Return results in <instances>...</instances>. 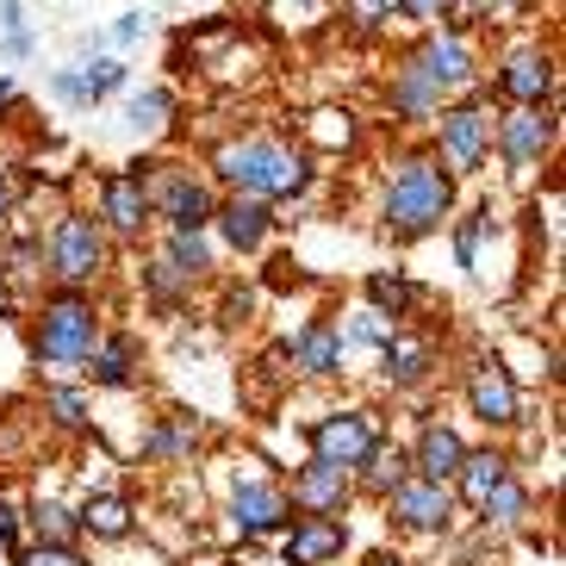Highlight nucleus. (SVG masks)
<instances>
[{
  "label": "nucleus",
  "mask_w": 566,
  "mask_h": 566,
  "mask_svg": "<svg viewBox=\"0 0 566 566\" xmlns=\"http://www.w3.org/2000/svg\"><path fill=\"white\" fill-rule=\"evenodd\" d=\"M218 181L237 187L243 200H293V193H305L312 168L300 150H286L274 137H237L218 150Z\"/></svg>",
  "instance_id": "obj_1"
},
{
  "label": "nucleus",
  "mask_w": 566,
  "mask_h": 566,
  "mask_svg": "<svg viewBox=\"0 0 566 566\" xmlns=\"http://www.w3.org/2000/svg\"><path fill=\"white\" fill-rule=\"evenodd\" d=\"M449 206H454V175L436 156H411L386 187V231L399 243H417L449 218Z\"/></svg>",
  "instance_id": "obj_2"
},
{
  "label": "nucleus",
  "mask_w": 566,
  "mask_h": 566,
  "mask_svg": "<svg viewBox=\"0 0 566 566\" xmlns=\"http://www.w3.org/2000/svg\"><path fill=\"white\" fill-rule=\"evenodd\" d=\"M101 343V312L82 300V293H56V300H44V312H38V355L44 361H87V349Z\"/></svg>",
  "instance_id": "obj_3"
},
{
  "label": "nucleus",
  "mask_w": 566,
  "mask_h": 566,
  "mask_svg": "<svg viewBox=\"0 0 566 566\" xmlns=\"http://www.w3.org/2000/svg\"><path fill=\"white\" fill-rule=\"evenodd\" d=\"M386 516H392L399 530L442 535L454 523V492L442 480H417V473H405V480L386 492Z\"/></svg>",
  "instance_id": "obj_4"
},
{
  "label": "nucleus",
  "mask_w": 566,
  "mask_h": 566,
  "mask_svg": "<svg viewBox=\"0 0 566 566\" xmlns=\"http://www.w3.org/2000/svg\"><path fill=\"white\" fill-rule=\"evenodd\" d=\"M312 454L317 461H331V467H355L374 442H380V423H374V411H331V417H317L312 423Z\"/></svg>",
  "instance_id": "obj_5"
},
{
  "label": "nucleus",
  "mask_w": 566,
  "mask_h": 566,
  "mask_svg": "<svg viewBox=\"0 0 566 566\" xmlns=\"http://www.w3.org/2000/svg\"><path fill=\"white\" fill-rule=\"evenodd\" d=\"M51 268H56V281H69V286L94 281V274L106 268L101 224H94V218H63V224H56V237H51Z\"/></svg>",
  "instance_id": "obj_6"
},
{
  "label": "nucleus",
  "mask_w": 566,
  "mask_h": 566,
  "mask_svg": "<svg viewBox=\"0 0 566 566\" xmlns=\"http://www.w3.org/2000/svg\"><path fill=\"white\" fill-rule=\"evenodd\" d=\"M405 63H411L436 94H461V87H473V51H467V38H454V32L423 38Z\"/></svg>",
  "instance_id": "obj_7"
},
{
  "label": "nucleus",
  "mask_w": 566,
  "mask_h": 566,
  "mask_svg": "<svg viewBox=\"0 0 566 566\" xmlns=\"http://www.w3.org/2000/svg\"><path fill=\"white\" fill-rule=\"evenodd\" d=\"M499 144H504V163H511L516 175H530V168L554 150V113L548 106H516V113H504Z\"/></svg>",
  "instance_id": "obj_8"
},
{
  "label": "nucleus",
  "mask_w": 566,
  "mask_h": 566,
  "mask_svg": "<svg viewBox=\"0 0 566 566\" xmlns=\"http://www.w3.org/2000/svg\"><path fill=\"white\" fill-rule=\"evenodd\" d=\"M343 548H349V523L343 516H293L286 542H281V560L286 566H331Z\"/></svg>",
  "instance_id": "obj_9"
},
{
  "label": "nucleus",
  "mask_w": 566,
  "mask_h": 566,
  "mask_svg": "<svg viewBox=\"0 0 566 566\" xmlns=\"http://www.w3.org/2000/svg\"><path fill=\"white\" fill-rule=\"evenodd\" d=\"M231 523L243 535H281L293 523V499H286V485L274 480H243L231 492Z\"/></svg>",
  "instance_id": "obj_10"
},
{
  "label": "nucleus",
  "mask_w": 566,
  "mask_h": 566,
  "mask_svg": "<svg viewBox=\"0 0 566 566\" xmlns=\"http://www.w3.org/2000/svg\"><path fill=\"white\" fill-rule=\"evenodd\" d=\"M485 144H492V118L473 101L449 106V113H442V156H436V163H449L454 175H473V168L485 163Z\"/></svg>",
  "instance_id": "obj_11"
},
{
  "label": "nucleus",
  "mask_w": 566,
  "mask_h": 566,
  "mask_svg": "<svg viewBox=\"0 0 566 566\" xmlns=\"http://www.w3.org/2000/svg\"><path fill=\"white\" fill-rule=\"evenodd\" d=\"M349 492H355V480H349V467H331V461H305L300 473H293V511H305V516H336L343 504H349Z\"/></svg>",
  "instance_id": "obj_12"
},
{
  "label": "nucleus",
  "mask_w": 566,
  "mask_h": 566,
  "mask_svg": "<svg viewBox=\"0 0 566 566\" xmlns=\"http://www.w3.org/2000/svg\"><path fill=\"white\" fill-rule=\"evenodd\" d=\"M156 200H150V181H144V168L137 175H106L101 181V218L113 237H137L150 224Z\"/></svg>",
  "instance_id": "obj_13"
},
{
  "label": "nucleus",
  "mask_w": 566,
  "mask_h": 566,
  "mask_svg": "<svg viewBox=\"0 0 566 566\" xmlns=\"http://www.w3.org/2000/svg\"><path fill=\"white\" fill-rule=\"evenodd\" d=\"M467 405H473V417H480L485 430L523 423V417H516V380H511V367H499V361H480L467 374Z\"/></svg>",
  "instance_id": "obj_14"
},
{
  "label": "nucleus",
  "mask_w": 566,
  "mask_h": 566,
  "mask_svg": "<svg viewBox=\"0 0 566 566\" xmlns=\"http://www.w3.org/2000/svg\"><path fill=\"white\" fill-rule=\"evenodd\" d=\"M286 355H293V367L300 374H312V380H331V374H343V355H349V343H343V331H336L331 317H312L293 343H286Z\"/></svg>",
  "instance_id": "obj_15"
},
{
  "label": "nucleus",
  "mask_w": 566,
  "mask_h": 566,
  "mask_svg": "<svg viewBox=\"0 0 566 566\" xmlns=\"http://www.w3.org/2000/svg\"><path fill=\"white\" fill-rule=\"evenodd\" d=\"M499 87L511 94L516 106H548V101H554V56H548V51H516V56H504Z\"/></svg>",
  "instance_id": "obj_16"
},
{
  "label": "nucleus",
  "mask_w": 566,
  "mask_h": 566,
  "mask_svg": "<svg viewBox=\"0 0 566 566\" xmlns=\"http://www.w3.org/2000/svg\"><path fill=\"white\" fill-rule=\"evenodd\" d=\"M461 454H467V442L449 430V423H423V430H417V449H411V473L417 480H442L449 485L454 467H461Z\"/></svg>",
  "instance_id": "obj_17"
},
{
  "label": "nucleus",
  "mask_w": 566,
  "mask_h": 566,
  "mask_svg": "<svg viewBox=\"0 0 566 566\" xmlns=\"http://www.w3.org/2000/svg\"><path fill=\"white\" fill-rule=\"evenodd\" d=\"M212 193H206L193 175H168L163 181V218H168V231H206L212 224Z\"/></svg>",
  "instance_id": "obj_18"
},
{
  "label": "nucleus",
  "mask_w": 566,
  "mask_h": 566,
  "mask_svg": "<svg viewBox=\"0 0 566 566\" xmlns=\"http://www.w3.org/2000/svg\"><path fill=\"white\" fill-rule=\"evenodd\" d=\"M405 473H411V454H405L399 442H386V436H380V442H374V449L361 454V461L349 467V480L361 485L367 499H380V504H386V492H392V485H399Z\"/></svg>",
  "instance_id": "obj_19"
},
{
  "label": "nucleus",
  "mask_w": 566,
  "mask_h": 566,
  "mask_svg": "<svg viewBox=\"0 0 566 566\" xmlns=\"http://www.w3.org/2000/svg\"><path fill=\"white\" fill-rule=\"evenodd\" d=\"M212 218H218V231H224V243H231V250H262V237H268V224H274V218H268V200H243V193H237V200H224V206H212Z\"/></svg>",
  "instance_id": "obj_20"
},
{
  "label": "nucleus",
  "mask_w": 566,
  "mask_h": 566,
  "mask_svg": "<svg viewBox=\"0 0 566 566\" xmlns=\"http://www.w3.org/2000/svg\"><path fill=\"white\" fill-rule=\"evenodd\" d=\"M75 530L94 535V542H125V535L137 530V511L125 492H101V499H87L82 511H75Z\"/></svg>",
  "instance_id": "obj_21"
},
{
  "label": "nucleus",
  "mask_w": 566,
  "mask_h": 566,
  "mask_svg": "<svg viewBox=\"0 0 566 566\" xmlns=\"http://www.w3.org/2000/svg\"><path fill=\"white\" fill-rule=\"evenodd\" d=\"M504 473H511V454H499V449H467L461 467H454V485H449V492H461V504H473V511H480L485 492H492Z\"/></svg>",
  "instance_id": "obj_22"
},
{
  "label": "nucleus",
  "mask_w": 566,
  "mask_h": 566,
  "mask_svg": "<svg viewBox=\"0 0 566 566\" xmlns=\"http://www.w3.org/2000/svg\"><path fill=\"white\" fill-rule=\"evenodd\" d=\"M430 367H436V355H430V343L423 336H405V331H392L380 343V374L392 386H417V380H430Z\"/></svg>",
  "instance_id": "obj_23"
},
{
  "label": "nucleus",
  "mask_w": 566,
  "mask_h": 566,
  "mask_svg": "<svg viewBox=\"0 0 566 566\" xmlns=\"http://www.w3.org/2000/svg\"><path fill=\"white\" fill-rule=\"evenodd\" d=\"M118 82H125V63L101 56V63H75V69H63V75H56V94H63V101H75V106H87V101H101V94H113Z\"/></svg>",
  "instance_id": "obj_24"
},
{
  "label": "nucleus",
  "mask_w": 566,
  "mask_h": 566,
  "mask_svg": "<svg viewBox=\"0 0 566 566\" xmlns=\"http://www.w3.org/2000/svg\"><path fill=\"white\" fill-rule=\"evenodd\" d=\"M87 374H94V386H132L137 380V343L132 336L94 343V349H87Z\"/></svg>",
  "instance_id": "obj_25"
},
{
  "label": "nucleus",
  "mask_w": 566,
  "mask_h": 566,
  "mask_svg": "<svg viewBox=\"0 0 566 566\" xmlns=\"http://www.w3.org/2000/svg\"><path fill=\"white\" fill-rule=\"evenodd\" d=\"M392 113H399V118H436V113H442V94H436V87L405 63L399 75H392Z\"/></svg>",
  "instance_id": "obj_26"
},
{
  "label": "nucleus",
  "mask_w": 566,
  "mask_h": 566,
  "mask_svg": "<svg viewBox=\"0 0 566 566\" xmlns=\"http://www.w3.org/2000/svg\"><path fill=\"white\" fill-rule=\"evenodd\" d=\"M480 516H485V523H499V530H511V523H523V516H530V492L516 485V473H504V480L485 492Z\"/></svg>",
  "instance_id": "obj_27"
},
{
  "label": "nucleus",
  "mask_w": 566,
  "mask_h": 566,
  "mask_svg": "<svg viewBox=\"0 0 566 566\" xmlns=\"http://www.w3.org/2000/svg\"><path fill=\"white\" fill-rule=\"evenodd\" d=\"M168 268L181 274V281H200L206 268H212V243L200 231H175L168 237Z\"/></svg>",
  "instance_id": "obj_28"
},
{
  "label": "nucleus",
  "mask_w": 566,
  "mask_h": 566,
  "mask_svg": "<svg viewBox=\"0 0 566 566\" xmlns=\"http://www.w3.org/2000/svg\"><path fill=\"white\" fill-rule=\"evenodd\" d=\"M25 523L38 530V542H63V548H75V535H82V530H75V511H63L56 499H38Z\"/></svg>",
  "instance_id": "obj_29"
},
{
  "label": "nucleus",
  "mask_w": 566,
  "mask_h": 566,
  "mask_svg": "<svg viewBox=\"0 0 566 566\" xmlns=\"http://www.w3.org/2000/svg\"><path fill=\"white\" fill-rule=\"evenodd\" d=\"M367 300H374L380 317H405L417 305V286L399 281V274H374V281H367Z\"/></svg>",
  "instance_id": "obj_30"
},
{
  "label": "nucleus",
  "mask_w": 566,
  "mask_h": 566,
  "mask_svg": "<svg viewBox=\"0 0 566 566\" xmlns=\"http://www.w3.org/2000/svg\"><path fill=\"white\" fill-rule=\"evenodd\" d=\"M44 411H51L56 430H87V392H75V386H51Z\"/></svg>",
  "instance_id": "obj_31"
},
{
  "label": "nucleus",
  "mask_w": 566,
  "mask_h": 566,
  "mask_svg": "<svg viewBox=\"0 0 566 566\" xmlns=\"http://www.w3.org/2000/svg\"><path fill=\"white\" fill-rule=\"evenodd\" d=\"M485 224H492V212H467L461 218V231H454V255H461V268H480V237H485Z\"/></svg>",
  "instance_id": "obj_32"
},
{
  "label": "nucleus",
  "mask_w": 566,
  "mask_h": 566,
  "mask_svg": "<svg viewBox=\"0 0 566 566\" xmlns=\"http://www.w3.org/2000/svg\"><path fill=\"white\" fill-rule=\"evenodd\" d=\"M13 566H87L82 548H63V542H38V548H19Z\"/></svg>",
  "instance_id": "obj_33"
},
{
  "label": "nucleus",
  "mask_w": 566,
  "mask_h": 566,
  "mask_svg": "<svg viewBox=\"0 0 566 566\" xmlns=\"http://www.w3.org/2000/svg\"><path fill=\"white\" fill-rule=\"evenodd\" d=\"M193 436L200 430H187V423H163V430L144 442V454H156V461H163V454H181V449H193Z\"/></svg>",
  "instance_id": "obj_34"
},
{
  "label": "nucleus",
  "mask_w": 566,
  "mask_h": 566,
  "mask_svg": "<svg viewBox=\"0 0 566 566\" xmlns=\"http://www.w3.org/2000/svg\"><path fill=\"white\" fill-rule=\"evenodd\" d=\"M349 19L361 32H380L386 19H399V0H349Z\"/></svg>",
  "instance_id": "obj_35"
},
{
  "label": "nucleus",
  "mask_w": 566,
  "mask_h": 566,
  "mask_svg": "<svg viewBox=\"0 0 566 566\" xmlns=\"http://www.w3.org/2000/svg\"><path fill=\"white\" fill-rule=\"evenodd\" d=\"M19 530H25V516H19V504L0 492V548H7V560L19 554Z\"/></svg>",
  "instance_id": "obj_36"
},
{
  "label": "nucleus",
  "mask_w": 566,
  "mask_h": 566,
  "mask_svg": "<svg viewBox=\"0 0 566 566\" xmlns=\"http://www.w3.org/2000/svg\"><path fill=\"white\" fill-rule=\"evenodd\" d=\"M324 144H349V113H317V125H312Z\"/></svg>",
  "instance_id": "obj_37"
},
{
  "label": "nucleus",
  "mask_w": 566,
  "mask_h": 566,
  "mask_svg": "<svg viewBox=\"0 0 566 566\" xmlns=\"http://www.w3.org/2000/svg\"><path fill=\"white\" fill-rule=\"evenodd\" d=\"M163 113H168V94H137V106H132L137 125H163Z\"/></svg>",
  "instance_id": "obj_38"
},
{
  "label": "nucleus",
  "mask_w": 566,
  "mask_h": 566,
  "mask_svg": "<svg viewBox=\"0 0 566 566\" xmlns=\"http://www.w3.org/2000/svg\"><path fill=\"white\" fill-rule=\"evenodd\" d=\"M405 19H442V0H399Z\"/></svg>",
  "instance_id": "obj_39"
},
{
  "label": "nucleus",
  "mask_w": 566,
  "mask_h": 566,
  "mask_svg": "<svg viewBox=\"0 0 566 566\" xmlns=\"http://www.w3.org/2000/svg\"><path fill=\"white\" fill-rule=\"evenodd\" d=\"M113 38H118V44H132V38H144V13H125V19L113 25Z\"/></svg>",
  "instance_id": "obj_40"
},
{
  "label": "nucleus",
  "mask_w": 566,
  "mask_h": 566,
  "mask_svg": "<svg viewBox=\"0 0 566 566\" xmlns=\"http://www.w3.org/2000/svg\"><path fill=\"white\" fill-rule=\"evenodd\" d=\"M0 25H7V32H25V19H19V0H0Z\"/></svg>",
  "instance_id": "obj_41"
},
{
  "label": "nucleus",
  "mask_w": 566,
  "mask_h": 566,
  "mask_svg": "<svg viewBox=\"0 0 566 566\" xmlns=\"http://www.w3.org/2000/svg\"><path fill=\"white\" fill-rule=\"evenodd\" d=\"M7 206H13V181H7V168H0V218H7Z\"/></svg>",
  "instance_id": "obj_42"
},
{
  "label": "nucleus",
  "mask_w": 566,
  "mask_h": 566,
  "mask_svg": "<svg viewBox=\"0 0 566 566\" xmlns=\"http://www.w3.org/2000/svg\"><path fill=\"white\" fill-rule=\"evenodd\" d=\"M367 566H405V560H399V554H374Z\"/></svg>",
  "instance_id": "obj_43"
},
{
  "label": "nucleus",
  "mask_w": 566,
  "mask_h": 566,
  "mask_svg": "<svg viewBox=\"0 0 566 566\" xmlns=\"http://www.w3.org/2000/svg\"><path fill=\"white\" fill-rule=\"evenodd\" d=\"M7 94H13V82H7V75H0V101H7Z\"/></svg>",
  "instance_id": "obj_44"
},
{
  "label": "nucleus",
  "mask_w": 566,
  "mask_h": 566,
  "mask_svg": "<svg viewBox=\"0 0 566 566\" xmlns=\"http://www.w3.org/2000/svg\"><path fill=\"white\" fill-rule=\"evenodd\" d=\"M442 7H449V0H442ZM461 7H473V0H461Z\"/></svg>",
  "instance_id": "obj_45"
},
{
  "label": "nucleus",
  "mask_w": 566,
  "mask_h": 566,
  "mask_svg": "<svg viewBox=\"0 0 566 566\" xmlns=\"http://www.w3.org/2000/svg\"><path fill=\"white\" fill-rule=\"evenodd\" d=\"M499 7H516V0H499Z\"/></svg>",
  "instance_id": "obj_46"
}]
</instances>
